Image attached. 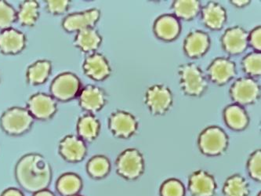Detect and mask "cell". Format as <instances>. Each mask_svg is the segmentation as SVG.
I'll list each match as a JSON object with an SVG mask.
<instances>
[{"instance_id":"obj_8","label":"cell","mask_w":261,"mask_h":196,"mask_svg":"<svg viewBox=\"0 0 261 196\" xmlns=\"http://www.w3.org/2000/svg\"><path fill=\"white\" fill-rule=\"evenodd\" d=\"M26 108L34 119L46 121L55 116L58 111V105L51 95L36 93L29 97Z\"/></svg>"},{"instance_id":"obj_41","label":"cell","mask_w":261,"mask_h":196,"mask_svg":"<svg viewBox=\"0 0 261 196\" xmlns=\"http://www.w3.org/2000/svg\"><path fill=\"white\" fill-rule=\"evenodd\" d=\"M256 196H260V191H259V192L258 193L257 195Z\"/></svg>"},{"instance_id":"obj_14","label":"cell","mask_w":261,"mask_h":196,"mask_svg":"<svg viewBox=\"0 0 261 196\" xmlns=\"http://www.w3.org/2000/svg\"><path fill=\"white\" fill-rule=\"evenodd\" d=\"M83 70L86 76L95 81H103L109 77L112 68L107 58L99 53L89 54L83 63Z\"/></svg>"},{"instance_id":"obj_39","label":"cell","mask_w":261,"mask_h":196,"mask_svg":"<svg viewBox=\"0 0 261 196\" xmlns=\"http://www.w3.org/2000/svg\"><path fill=\"white\" fill-rule=\"evenodd\" d=\"M33 196H55L53 192L47 189L42 190V191H37L34 193Z\"/></svg>"},{"instance_id":"obj_20","label":"cell","mask_w":261,"mask_h":196,"mask_svg":"<svg viewBox=\"0 0 261 196\" xmlns=\"http://www.w3.org/2000/svg\"><path fill=\"white\" fill-rule=\"evenodd\" d=\"M202 19L205 26L214 30L222 29L227 20L225 9L215 2H210L202 9Z\"/></svg>"},{"instance_id":"obj_32","label":"cell","mask_w":261,"mask_h":196,"mask_svg":"<svg viewBox=\"0 0 261 196\" xmlns=\"http://www.w3.org/2000/svg\"><path fill=\"white\" fill-rule=\"evenodd\" d=\"M17 20V10L6 1H0V29L12 28Z\"/></svg>"},{"instance_id":"obj_16","label":"cell","mask_w":261,"mask_h":196,"mask_svg":"<svg viewBox=\"0 0 261 196\" xmlns=\"http://www.w3.org/2000/svg\"><path fill=\"white\" fill-rule=\"evenodd\" d=\"M86 143L77 135H67L59 143V153L65 160L79 162L87 155Z\"/></svg>"},{"instance_id":"obj_36","label":"cell","mask_w":261,"mask_h":196,"mask_svg":"<svg viewBox=\"0 0 261 196\" xmlns=\"http://www.w3.org/2000/svg\"><path fill=\"white\" fill-rule=\"evenodd\" d=\"M248 42L256 51H259L261 50V29L260 26L256 27L249 34Z\"/></svg>"},{"instance_id":"obj_18","label":"cell","mask_w":261,"mask_h":196,"mask_svg":"<svg viewBox=\"0 0 261 196\" xmlns=\"http://www.w3.org/2000/svg\"><path fill=\"white\" fill-rule=\"evenodd\" d=\"M207 72L213 83L221 86L228 83L236 76V64L227 58H217L208 66Z\"/></svg>"},{"instance_id":"obj_31","label":"cell","mask_w":261,"mask_h":196,"mask_svg":"<svg viewBox=\"0 0 261 196\" xmlns=\"http://www.w3.org/2000/svg\"><path fill=\"white\" fill-rule=\"evenodd\" d=\"M243 70L252 77L259 76L261 74V54L259 52L247 54L242 61Z\"/></svg>"},{"instance_id":"obj_23","label":"cell","mask_w":261,"mask_h":196,"mask_svg":"<svg viewBox=\"0 0 261 196\" xmlns=\"http://www.w3.org/2000/svg\"><path fill=\"white\" fill-rule=\"evenodd\" d=\"M102 37L94 28L76 32L73 41L74 46L87 54L95 53L101 45Z\"/></svg>"},{"instance_id":"obj_35","label":"cell","mask_w":261,"mask_h":196,"mask_svg":"<svg viewBox=\"0 0 261 196\" xmlns=\"http://www.w3.org/2000/svg\"><path fill=\"white\" fill-rule=\"evenodd\" d=\"M71 6L69 0H48L46 2V10L53 15H61L68 11Z\"/></svg>"},{"instance_id":"obj_12","label":"cell","mask_w":261,"mask_h":196,"mask_svg":"<svg viewBox=\"0 0 261 196\" xmlns=\"http://www.w3.org/2000/svg\"><path fill=\"white\" fill-rule=\"evenodd\" d=\"M78 97L80 108L90 114L101 110L107 102L105 90L95 85H87L83 87Z\"/></svg>"},{"instance_id":"obj_2","label":"cell","mask_w":261,"mask_h":196,"mask_svg":"<svg viewBox=\"0 0 261 196\" xmlns=\"http://www.w3.org/2000/svg\"><path fill=\"white\" fill-rule=\"evenodd\" d=\"M34 118L27 108L11 107L3 113L0 118V127L6 134L10 136H20L32 128Z\"/></svg>"},{"instance_id":"obj_10","label":"cell","mask_w":261,"mask_h":196,"mask_svg":"<svg viewBox=\"0 0 261 196\" xmlns=\"http://www.w3.org/2000/svg\"><path fill=\"white\" fill-rule=\"evenodd\" d=\"M260 87L259 83L253 78L239 79L236 80L230 89V95L232 100L239 105H251L259 98Z\"/></svg>"},{"instance_id":"obj_5","label":"cell","mask_w":261,"mask_h":196,"mask_svg":"<svg viewBox=\"0 0 261 196\" xmlns=\"http://www.w3.org/2000/svg\"><path fill=\"white\" fill-rule=\"evenodd\" d=\"M82 90V83L76 75L63 72L58 75L51 83V96L59 102H68L77 97Z\"/></svg>"},{"instance_id":"obj_29","label":"cell","mask_w":261,"mask_h":196,"mask_svg":"<svg viewBox=\"0 0 261 196\" xmlns=\"http://www.w3.org/2000/svg\"><path fill=\"white\" fill-rule=\"evenodd\" d=\"M172 9L176 17L189 20L198 16L201 11V4L197 0H177L173 2Z\"/></svg>"},{"instance_id":"obj_34","label":"cell","mask_w":261,"mask_h":196,"mask_svg":"<svg viewBox=\"0 0 261 196\" xmlns=\"http://www.w3.org/2000/svg\"><path fill=\"white\" fill-rule=\"evenodd\" d=\"M247 169L250 178L255 181L261 180V152L256 150L249 158L247 162Z\"/></svg>"},{"instance_id":"obj_11","label":"cell","mask_w":261,"mask_h":196,"mask_svg":"<svg viewBox=\"0 0 261 196\" xmlns=\"http://www.w3.org/2000/svg\"><path fill=\"white\" fill-rule=\"evenodd\" d=\"M100 11L93 8L81 12L68 14L62 21V27L67 32H76L94 28L100 20Z\"/></svg>"},{"instance_id":"obj_27","label":"cell","mask_w":261,"mask_h":196,"mask_svg":"<svg viewBox=\"0 0 261 196\" xmlns=\"http://www.w3.org/2000/svg\"><path fill=\"white\" fill-rule=\"evenodd\" d=\"M83 187V181L77 174L66 173L58 178L57 189L62 196H71L80 192Z\"/></svg>"},{"instance_id":"obj_30","label":"cell","mask_w":261,"mask_h":196,"mask_svg":"<svg viewBox=\"0 0 261 196\" xmlns=\"http://www.w3.org/2000/svg\"><path fill=\"white\" fill-rule=\"evenodd\" d=\"M110 161L106 156H93L87 162V173L91 178L95 179L106 178L110 172Z\"/></svg>"},{"instance_id":"obj_19","label":"cell","mask_w":261,"mask_h":196,"mask_svg":"<svg viewBox=\"0 0 261 196\" xmlns=\"http://www.w3.org/2000/svg\"><path fill=\"white\" fill-rule=\"evenodd\" d=\"M211 46V39L208 34L200 30L191 32L185 40L184 49L187 56L191 58L203 56Z\"/></svg>"},{"instance_id":"obj_1","label":"cell","mask_w":261,"mask_h":196,"mask_svg":"<svg viewBox=\"0 0 261 196\" xmlns=\"http://www.w3.org/2000/svg\"><path fill=\"white\" fill-rule=\"evenodd\" d=\"M15 178L23 189L36 193L49 186L52 180V168L43 156L30 153L17 162Z\"/></svg>"},{"instance_id":"obj_38","label":"cell","mask_w":261,"mask_h":196,"mask_svg":"<svg viewBox=\"0 0 261 196\" xmlns=\"http://www.w3.org/2000/svg\"><path fill=\"white\" fill-rule=\"evenodd\" d=\"M231 4H234L237 7H246V5L250 3L249 0H237V1H231Z\"/></svg>"},{"instance_id":"obj_17","label":"cell","mask_w":261,"mask_h":196,"mask_svg":"<svg viewBox=\"0 0 261 196\" xmlns=\"http://www.w3.org/2000/svg\"><path fill=\"white\" fill-rule=\"evenodd\" d=\"M249 33L239 26L227 29L223 35L222 45L224 51L232 55L242 54L246 51L249 42Z\"/></svg>"},{"instance_id":"obj_3","label":"cell","mask_w":261,"mask_h":196,"mask_svg":"<svg viewBox=\"0 0 261 196\" xmlns=\"http://www.w3.org/2000/svg\"><path fill=\"white\" fill-rule=\"evenodd\" d=\"M180 88L185 94L199 96L206 90L208 83L202 70L195 64H182L178 68Z\"/></svg>"},{"instance_id":"obj_37","label":"cell","mask_w":261,"mask_h":196,"mask_svg":"<svg viewBox=\"0 0 261 196\" xmlns=\"http://www.w3.org/2000/svg\"><path fill=\"white\" fill-rule=\"evenodd\" d=\"M1 196H24V194L17 188H10L5 190Z\"/></svg>"},{"instance_id":"obj_4","label":"cell","mask_w":261,"mask_h":196,"mask_svg":"<svg viewBox=\"0 0 261 196\" xmlns=\"http://www.w3.org/2000/svg\"><path fill=\"white\" fill-rule=\"evenodd\" d=\"M144 157L138 149H126L116 159V172L119 176L129 181L139 178L144 174Z\"/></svg>"},{"instance_id":"obj_40","label":"cell","mask_w":261,"mask_h":196,"mask_svg":"<svg viewBox=\"0 0 261 196\" xmlns=\"http://www.w3.org/2000/svg\"><path fill=\"white\" fill-rule=\"evenodd\" d=\"M71 196H83V195H80V194H74V195H71Z\"/></svg>"},{"instance_id":"obj_22","label":"cell","mask_w":261,"mask_h":196,"mask_svg":"<svg viewBox=\"0 0 261 196\" xmlns=\"http://www.w3.org/2000/svg\"><path fill=\"white\" fill-rule=\"evenodd\" d=\"M76 131L77 136L84 142H92L100 134V121L93 114L82 115L77 122Z\"/></svg>"},{"instance_id":"obj_28","label":"cell","mask_w":261,"mask_h":196,"mask_svg":"<svg viewBox=\"0 0 261 196\" xmlns=\"http://www.w3.org/2000/svg\"><path fill=\"white\" fill-rule=\"evenodd\" d=\"M248 181L240 174H234L226 179L223 186L224 196H249Z\"/></svg>"},{"instance_id":"obj_6","label":"cell","mask_w":261,"mask_h":196,"mask_svg":"<svg viewBox=\"0 0 261 196\" xmlns=\"http://www.w3.org/2000/svg\"><path fill=\"white\" fill-rule=\"evenodd\" d=\"M173 102V93L166 85L149 86L144 94V103L153 115H164L171 108Z\"/></svg>"},{"instance_id":"obj_24","label":"cell","mask_w":261,"mask_h":196,"mask_svg":"<svg viewBox=\"0 0 261 196\" xmlns=\"http://www.w3.org/2000/svg\"><path fill=\"white\" fill-rule=\"evenodd\" d=\"M52 71V64L47 60H39L30 64L26 71V80L32 86L43 84Z\"/></svg>"},{"instance_id":"obj_25","label":"cell","mask_w":261,"mask_h":196,"mask_svg":"<svg viewBox=\"0 0 261 196\" xmlns=\"http://www.w3.org/2000/svg\"><path fill=\"white\" fill-rule=\"evenodd\" d=\"M40 6L35 0H28L21 3L17 11V20L20 26L32 27L39 20Z\"/></svg>"},{"instance_id":"obj_9","label":"cell","mask_w":261,"mask_h":196,"mask_svg":"<svg viewBox=\"0 0 261 196\" xmlns=\"http://www.w3.org/2000/svg\"><path fill=\"white\" fill-rule=\"evenodd\" d=\"M111 133L118 138L127 139L138 131V121L136 117L126 111L112 112L109 118Z\"/></svg>"},{"instance_id":"obj_15","label":"cell","mask_w":261,"mask_h":196,"mask_svg":"<svg viewBox=\"0 0 261 196\" xmlns=\"http://www.w3.org/2000/svg\"><path fill=\"white\" fill-rule=\"evenodd\" d=\"M27 42L24 33L10 28L0 31V53L5 55H16L24 51Z\"/></svg>"},{"instance_id":"obj_33","label":"cell","mask_w":261,"mask_h":196,"mask_svg":"<svg viewBox=\"0 0 261 196\" xmlns=\"http://www.w3.org/2000/svg\"><path fill=\"white\" fill-rule=\"evenodd\" d=\"M185 193L183 184L176 179L167 180L160 188L161 196H185Z\"/></svg>"},{"instance_id":"obj_13","label":"cell","mask_w":261,"mask_h":196,"mask_svg":"<svg viewBox=\"0 0 261 196\" xmlns=\"http://www.w3.org/2000/svg\"><path fill=\"white\" fill-rule=\"evenodd\" d=\"M188 188L192 196H214L217 184L212 174L198 169L189 177Z\"/></svg>"},{"instance_id":"obj_21","label":"cell","mask_w":261,"mask_h":196,"mask_svg":"<svg viewBox=\"0 0 261 196\" xmlns=\"http://www.w3.org/2000/svg\"><path fill=\"white\" fill-rule=\"evenodd\" d=\"M154 32L156 36L163 40H173L180 34V22L173 16H161L154 22Z\"/></svg>"},{"instance_id":"obj_7","label":"cell","mask_w":261,"mask_h":196,"mask_svg":"<svg viewBox=\"0 0 261 196\" xmlns=\"http://www.w3.org/2000/svg\"><path fill=\"white\" fill-rule=\"evenodd\" d=\"M228 137L222 129L211 127L205 129L198 137V144L205 156L222 155L228 146Z\"/></svg>"},{"instance_id":"obj_26","label":"cell","mask_w":261,"mask_h":196,"mask_svg":"<svg viewBox=\"0 0 261 196\" xmlns=\"http://www.w3.org/2000/svg\"><path fill=\"white\" fill-rule=\"evenodd\" d=\"M224 121L227 127L234 130H243L249 124V116L243 107L239 105H228L224 109Z\"/></svg>"}]
</instances>
